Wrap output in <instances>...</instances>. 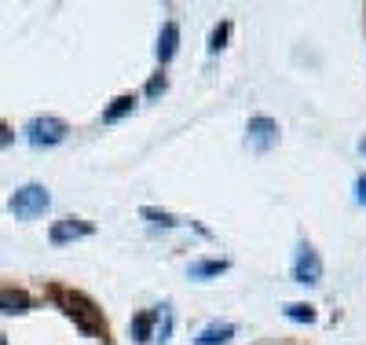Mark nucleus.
I'll use <instances>...</instances> for the list:
<instances>
[{
    "mask_svg": "<svg viewBox=\"0 0 366 345\" xmlns=\"http://www.w3.org/2000/svg\"><path fill=\"white\" fill-rule=\"evenodd\" d=\"M48 206H51V195H48L41 184H26V187H19L15 195H11V202H8V210L15 213V217H22V221H30V217H41Z\"/></svg>",
    "mask_w": 366,
    "mask_h": 345,
    "instance_id": "f257e3e1",
    "label": "nucleus"
},
{
    "mask_svg": "<svg viewBox=\"0 0 366 345\" xmlns=\"http://www.w3.org/2000/svg\"><path fill=\"white\" fill-rule=\"evenodd\" d=\"M67 121L51 118V114H44V118H33L30 125H26V140H30L33 147H55L67 140Z\"/></svg>",
    "mask_w": 366,
    "mask_h": 345,
    "instance_id": "f03ea898",
    "label": "nucleus"
},
{
    "mask_svg": "<svg viewBox=\"0 0 366 345\" xmlns=\"http://www.w3.org/2000/svg\"><path fill=\"white\" fill-rule=\"evenodd\" d=\"M293 279L297 283H304V287H311V283H319L322 279V261H319V253L308 246H300L297 250V261H293Z\"/></svg>",
    "mask_w": 366,
    "mask_h": 345,
    "instance_id": "7ed1b4c3",
    "label": "nucleus"
},
{
    "mask_svg": "<svg viewBox=\"0 0 366 345\" xmlns=\"http://www.w3.org/2000/svg\"><path fill=\"white\" fill-rule=\"evenodd\" d=\"M245 133H250L245 144H250L253 151H271L274 140H279V125H274L271 118H250V129Z\"/></svg>",
    "mask_w": 366,
    "mask_h": 345,
    "instance_id": "20e7f679",
    "label": "nucleus"
},
{
    "mask_svg": "<svg viewBox=\"0 0 366 345\" xmlns=\"http://www.w3.org/2000/svg\"><path fill=\"white\" fill-rule=\"evenodd\" d=\"M92 235V224H85V221H59L55 228H51V242L55 246H62V242H73V239H88Z\"/></svg>",
    "mask_w": 366,
    "mask_h": 345,
    "instance_id": "39448f33",
    "label": "nucleus"
},
{
    "mask_svg": "<svg viewBox=\"0 0 366 345\" xmlns=\"http://www.w3.org/2000/svg\"><path fill=\"white\" fill-rule=\"evenodd\" d=\"M176 44H180V26H176L173 19H168L165 26H162V41H158V59H162V62H168V59L176 56Z\"/></svg>",
    "mask_w": 366,
    "mask_h": 345,
    "instance_id": "423d86ee",
    "label": "nucleus"
},
{
    "mask_svg": "<svg viewBox=\"0 0 366 345\" xmlns=\"http://www.w3.org/2000/svg\"><path fill=\"white\" fill-rule=\"evenodd\" d=\"M234 338V327L231 323H209L198 338H194V345H224Z\"/></svg>",
    "mask_w": 366,
    "mask_h": 345,
    "instance_id": "0eeeda50",
    "label": "nucleus"
},
{
    "mask_svg": "<svg viewBox=\"0 0 366 345\" xmlns=\"http://www.w3.org/2000/svg\"><path fill=\"white\" fill-rule=\"evenodd\" d=\"M67 305H70V316H77V319H81V327H85V330H99V316L92 312V305H88V301H81V298H70Z\"/></svg>",
    "mask_w": 366,
    "mask_h": 345,
    "instance_id": "6e6552de",
    "label": "nucleus"
},
{
    "mask_svg": "<svg viewBox=\"0 0 366 345\" xmlns=\"http://www.w3.org/2000/svg\"><path fill=\"white\" fill-rule=\"evenodd\" d=\"M136 107V96H117L114 99V103L107 107V110H103V121H107V125H114V121H121L125 118V114L128 110H132Z\"/></svg>",
    "mask_w": 366,
    "mask_h": 345,
    "instance_id": "1a4fd4ad",
    "label": "nucleus"
},
{
    "mask_svg": "<svg viewBox=\"0 0 366 345\" xmlns=\"http://www.w3.org/2000/svg\"><path fill=\"white\" fill-rule=\"evenodd\" d=\"M30 298L22 290H0V312H26Z\"/></svg>",
    "mask_w": 366,
    "mask_h": 345,
    "instance_id": "9d476101",
    "label": "nucleus"
},
{
    "mask_svg": "<svg viewBox=\"0 0 366 345\" xmlns=\"http://www.w3.org/2000/svg\"><path fill=\"white\" fill-rule=\"evenodd\" d=\"M220 272H227V261H194L187 268L191 279H209V276H220Z\"/></svg>",
    "mask_w": 366,
    "mask_h": 345,
    "instance_id": "9b49d317",
    "label": "nucleus"
},
{
    "mask_svg": "<svg viewBox=\"0 0 366 345\" xmlns=\"http://www.w3.org/2000/svg\"><path fill=\"white\" fill-rule=\"evenodd\" d=\"M154 319H158V312H139V316L132 319V338H136V342H147V338H150Z\"/></svg>",
    "mask_w": 366,
    "mask_h": 345,
    "instance_id": "f8f14e48",
    "label": "nucleus"
},
{
    "mask_svg": "<svg viewBox=\"0 0 366 345\" xmlns=\"http://www.w3.org/2000/svg\"><path fill=\"white\" fill-rule=\"evenodd\" d=\"M286 316H290L293 323H311V319H315V309L304 305V301H293V305H286Z\"/></svg>",
    "mask_w": 366,
    "mask_h": 345,
    "instance_id": "ddd939ff",
    "label": "nucleus"
},
{
    "mask_svg": "<svg viewBox=\"0 0 366 345\" xmlns=\"http://www.w3.org/2000/svg\"><path fill=\"white\" fill-rule=\"evenodd\" d=\"M154 323H158V342H168V335H173V309H168V305H162V312H158V319H154Z\"/></svg>",
    "mask_w": 366,
    "mask_h": 345,
    "instance_id": "4468645a",
    "label": "nucleus"
},
{
    "mask_svg": "<svg viewBox=\"0 0 366 345\" xmlns=\"http://www.w3.org/2000/svg\"><path fill=\"white\" fill-rule=\"evenodd\" d=\"M143 217H147L150 224H162V228H176V224H180L176 217H168V213H162V210H150V206L143 210Z\"/></svg>",
    "mask_w": 366,
    "mask_h": 345,
    "instance_id": "2eb2a0df",
    "label": "nucleus"
},
{
    "mask_svg": "<svg viewBox=\"0 0 366 345\" xmlns=\"http://www.w3.org/2000/svg\"><path fill=\"white\" fill-rule=\"evenodd\" d=\"M227 33H231V26H227V22H220V26L213 30V41H209V52H220L224 41H227Z\"/></svg>",
    "mask_w": 366,
    "mask_h": 345,
    "instance_id": "dca6fc26",
    "label": "nucleus"
},
{
    "mask_svg": "<svg viewBox=\"0 0 366 345\" xmlns=\"http://www.w3.org/2000/svg\"><path fill=\"white\" fill-rule=\"evenodd\" d=\"M158 92H165V78H154V81L147 85V96H158Z\"/></svg>",
    "mask_w": 366,
    "mask_h": 345,
    "instance_id": "f3484780",
    "label": "nucleus"
},
{
    "mask_svg": "<svg viewBox=\"0 0 366 345\" xmlns=\"http://www.w3.org/2000/svg\"><path fill=\"white\" fill-rule=\"evenodd\" d=\"M356 191H359V206H366V176H359V184H356Z\"/></svg>",
    "mask_w": 366,
    "mask_h": 345,
    "instance_id": "a211bd4d",
    "label": "nucleus"
},
{
    "mask_svg": "<svg viewBox=\"0 0 366 345\" xmlns=\"http://www.w3.org/2000/svg\"><path fill=\"white\" fill-rule=\"evenodd\" d=\"M11 140H15V136H11V129H8V125H0V147H8Z\"/></svg>",
    "mask_w": 366,
    "mask_h": 345,
    "instance_id": "6ab92c4d",
    "label": "nucleus"
},
{
    "mask_svg": "<svg viewBox=\"0 0 366 345\" xmlns=\"http://www.w3.org/2000/svg\"><path fill=\"white\" fill-rule=\"evenodd\" d=\"M363 151H366V140H363Z\"/></svg>",
    "mask_w": 366,
    "mask_h": 345,
    "instance_id": "aec40b11",
    "label": "nucleus"
}]
</instances>
